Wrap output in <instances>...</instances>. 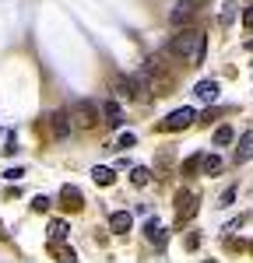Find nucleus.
Returning <instances> with one entry per match:
<instances>
[{
  "label": "nucleus",
  "mask_w": 253,
  "mask_h": 263,
  "mask_svg": "<svg viewBox=\"0 0 253 263\" xmlns=\"http://www.w3.org/2000/svg\"><path fill=\"white\" fill-rule=\"evenodd\" d=\"M169 53H172V57H179V60L201 63V60H204V32H197V28H183L179 35H172Z\"/></svg>",
  "instance_id": "obj_1"
},
{
  "label": "nucleus",
  "mask_w": 253,
  "mask_h": 263,
  "mask_svg": "<svg viewBox=\"0 0 253 263\" xmlns=\"http://www.w3.org/2000/svg\"><path fill=\"white\" fill-rule=\"evenodd\" d=\"M99 116H102V109H99L95 102H88V99H81L78 105H74V112H70V120L78 123L81 130H92V126L99 123Z\"/></svg>",
  "instance_id": "obj_2"
},
{
  "label": "nucleus",
  "mask_w": 253,
  "mask_h": 263,
  "mask_svg": "<svg viewBox=\"0 0 253 263\" xmlns=\"http://www.w3.org/2000/svg\"><path fill=\"white\" fill-rule=\"evenodd\" d=\"M70 130H74L70 112H67V109H57V112L49 116V134H53V141H67V137H70Z\"/></svg>",
  "instance_id": "obj_3"
},
{
  "label": "nucleus",
  "mask_w": 253,
  "mask_h": 263,
  "mask_svg": "<svg viewBox=\"0 0 253 263\" xmlns=\"http://www.w3.org/2000/svg\"><path fill=\"white\" fill-rule=\"evenodd\" d=\"M193 120H197V109H190V105H183V109L169 112L166 120H162V130H187V126H190Z\"/></svg>",
  "instance_id": "obj_4"
},
{
  "label": "nucleus",
  "mask_w": 253,
  "mask_h": 263,
  "mask_svg": "<svg viewBox=\"0 0 253 263\" xmlns=\"http://www.w3.org/2000/svg\"><path fill=\"white\" fill-rule=\"evenodd\" d=\"M193 11H197V7H193V0H179V4L169 11V21H172V28H187L190 18H193Z\"/></svg>",
  "instance_id": "obj_5"
},
{
  "label": "nucleus",
  "mask_w": 253,
  "mask_h": 263,
  "mask_svg": "<svg viewBox=\"0 0 253 263\" xmlns=\"http://www.w3.org/2000/svg\"><path fill=\"white\" fill-rule=\"evenodd\" d=\"M193 95L201 105H211V102H218V81H197L193 84Z\"/></svg>",
  "instance_id": "obj_6"
},
{
  "label": "nucleus",
  "mask_w": 253,
  "mask_h": 263,
  "mask_svg": "<svg viewBox=\"0 0 253 263\" xmlns=\"http://www.w3.org/2000/svg\"><path fill=\"white\" fill-rule=\"evenodd\" d=\"M99 109H102V120L109 123V126H123V109H120V102H102Z\"/></svg>",
  "instance_id": "obj_7"
},
{
  "label": "nucleus",
  "mask_w": 253,
  "mask_h": 263,
  "mask_svg": "<svg viewBox=\"0 0 253 263\" xmlns=\"http://www.w3.org/2000/svg\"><path fill=\"white\" fill-rule=\"evenodd\" d=\"M130 224H134V214H127V211H116V214L109 218V228H113L116 235H127V232H130Z\"/></svg>",
  "instance_id": "obj_8"
},
{
  "label": "nucleus",
  "mask_w": 253,
  "mask_h": 263,
  "mask_svg": "<svg viewBox=\"0 0 253 263\" xmlns=\"http://www.w3.org/2000/svg\"><path fill=\"white\" fill-rule=\"evenodd\" d=\"M60 197H63V207H67V211H81V203H84L81 190H74V186H63Z\"/></svg>",
  "instance_id": "obj_9"
},
{
  "label": "nucleus",
  "mask_w": 253,
  "mask_h": 263,
  "mask_svg": "<svg viewBox=\"0 0 253 263\" xmlns=\"http://www.w3.org/2000/svg\"><path fill=\"white\" fill-rule=\"evenodd\" d=\"M253 158V130H246L239 137V147H236V162H250Z\"/></svg>",
  "instance_id": "obj_10"
},
{
  "label": "nucleus",
  "mask_w": 253,
  "mask_h": 263,
  "mask_svg": "<svg viewBox=\"0 0 253 263\" xmlns=\"http://www.w3.org/2000/svg\"><path fill=\"white\" fill-rule=\"evenodd\" d=\"M92 179L99 182V186H113L116 172H113V168H105V165H95V168H92Z\"/></svg>",
  "instance_id": "obj_11"
},
{
  "label": "nucleus",
  "mask_w": 253,
  "mask_h": 263,
  "mask_svg": "<svg viewBox=\"0 0 253 263\" xmlns=\"http://www.w3.org/2000/svg\"><path fill=\"white\" fill-rule=\"evenodd\" d=\"M201 168H204V176H218V172L225 168V162H222L218 155H208V158L201 162Z\"/></svg>",
  "instance_id": "obj_12"
},
{
  "label": "nucleus",
  "mask_w": 253,
  "mask_h": 263,
  "mask_svg": "<svg viewBox=\"0 0 253 263\" xmlns=\"http://www.w3.org/2000/svg\"><path fill=\"white\" fill-rule=\"evenodd\" d=\"M144 232H148V239H151L155 246H162V242H166V228H162V221H148Z\"/></svg>",
  "instance_id": "obj_13"
},
{
  "label": "nucleus",
  "mask_w": 253,
  "mask_h": 263,
  "mask_svg": "<svg viewBox=\"0 0 253 263\" xmlns=\"http://www.w3.org/2000/svg\"><path fill=\"white\" fill-rule=\"evenodd\" d=\"M232 141H236V134H232V126H229V123L214 130V144H218V147H225V144H232Z\"/></svg>",
  "instance_id": "obj_14"
},
{
  "label": "nucleus",
  "mask_w": 253,
  "mask_h": 263,
  "mask_svg": "<svg viewBox=\"0 0 253 263\" xmlns=\"http://www.w3.org/2000/svg\"><path fill=\"white\" fill-rule=\"evenodd\" d=\"M49 239L53 242H63L67 239V221H49Z\"/></svg>",
  "instance_id": "obj_15"
},
{
  "label": "nucleus",
  "mask_w": 253,
  "mask_h": 263,
  "mask_svg": "<svg viewBox=\"0 0 253 263\" xmlns=\"http://www.w3.org/2000/svg\"><path fill=\"white\" fill-rule=\"evenodd\" d=\"M148 179H151V172H148L144 165H137V168H130V182H134V186H144Z\"/></svg>",
  "instance_id": "obj_16"
},
{
  "label": "nucleus",
  "mask_w": 253,
  "mask_h": 263,
  "mask_svg": "<svg viewBox=\"0 0 253 263\" xmlns=\"http://www.w3.org/2000/svg\"><path fill=\"white\" fill-rule=\"evenodd\" d=\"M179 203H183V207H179V218H190V214H193V197H190V193H183V197H179Z\"/></svg>",
  "instance_id": "obj_17"
},
{
  "label": "nucleus",
  "mask_w": 253,
  "mask_h": 263,
  "mask_svg": "<svg viewBox=\"0 0 253 263\" xmlns=\"http://www.w3.org/2000/svg\"><path fill=\"white\" fill-rule=\"evenodd\" d=\"M134 144H137V137H134V134H120L116 147H120V151H127V147H134Z\"/></svg>",
  "instance_id": "obj_18"
},
{
  "label": "nucleus",
  "mask_w": 253,
  "mask_h": 263,
  "mask_svg": "<svg viewBox=\"0 0 253 263\" xmlns=\"http://www.w3.org/2000/svg\"><path fill=\"white\" fill-rule=\"evenodd\" d=\"M32 207H35V211H49V197H35Z\"/></svg>",
  "instance_id": "obj_19"
},
{
  "label": "nucleus",
  "mask_w": 253,
  "mask_h": 263,
  "mask_svg": "<svg viewBox=\"0 0 253 263\" xmlns=\"http://www.w3.org/2000/svg\"><path fill=\"white\" fill-rule=\"evenodd\" d=\"M201 162H204V158H201V155H193V158H190V162L183 165V172H193V168H197V165H201Z\"/></svg>",
  "instance_id": "obj_20"
},
{
  "label": "nucleus",
  "mask_w": 253,
  "mask_h": 263,
  "mask_svg": "<svg viewBox=\"0 0 253 263\" xmlns=\"http://www.w3.org/2000/svg\"><path fill=\"white\" fill-rule=\"evenodd\" d=\"M243 25H246V28H253V4L243 11Z\"/></svg>",
  "instance_id": "obj_21"
},
{
  "label": "nucleus",
  "mask_w": 253,
  "mask_h": 263,
  "mask_svg": "<svg viewBox=\"0 0 253 263\" xmlns=\"http://www.w3.org/2000/svg\"><path fill=\"white\" fill-rule=\"evenodd\" d=\"M21 176H25V168H11V172H7V179H11V182H18Z\"/></svg>",
  "instance_id": "obj_22"
},
{
  "label": "nucleus",
  "mask_w": 253,
  "mask_h": 263,
  "mask_svg": "<svg viewBox=\"0 0 253 263\" xmlns=\"http://www.w3.org/2000/svg\"><path fill=\"white\" fill-rule=\"evenodd\" d=\"M250 249H253V246H250Z\"/></svg>",
  "instance_id": "obj_23"
}]
</instances>
